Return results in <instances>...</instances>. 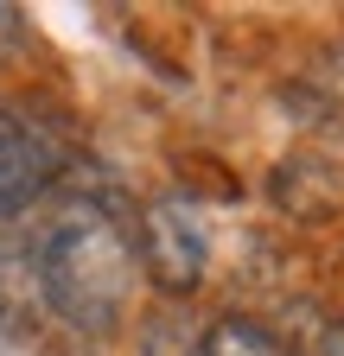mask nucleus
Masks as SVG:
<instances>
[{"label": "nucleus", "instance_id": "1", "mask_svg": "<svg viewBox=\"0 0 344 356\" xmlns=\"http://www.w3.org/2000/svg\"><path fill=\"white\" fill-rule=\"evenodd\" d=\"M134 236L96 197H64L32 236V280L58 318L83 337H109L134 299Z\"/></svg>", "mask_w": 344, "mask_h": 356}, {"label": "nucleus", "instance_id": "2", "mask_svg": "<svg viewBox=\"0 0 344 356\" xmlns=\"http://www.w3.org/2000/svg\"><path fill=\"white\" fill-rule=\"evenodd\" d=\"M134 261L141 274L166 293V299H185L210 261V236H204V216L185 191H166L141 210V236H134Z\"/></svg>", "mask_w": 344, "mask_h": 356}, {"label": "nucleus", "instance_id": "3", "mask_svg": "<svg viewBox=\"0 0 344 356\" xmlns=\"http://www.w3.org/2000/svg\"><path fill=\"white\" fill-rule=\"evenodd\" d=\"M64 165V147L52 134H38L19 108L0 102V216H19L52 191V178Z\"/></svg>", "mask_w": 344, "mask_h": 356}, {"label": "nucleus", "instance_id": "4", "mask_svg": "<svg viewBox=\"0 0 344 356\" xmlns=\"http://www.w3.org/2000/svg\"><path fill=\"white\" fill-rule=\"evenodd\" d=\"M141 356H204V325L179 299H166L141 318Z\"/></svg>", "mask_w": 344, "mask_h": 356}, {"label": "nucleus", "instance_id": "5", "mask_svg": "<svg viewBox=\"0 0 344 356\" xmlns=\"http://www.w3.org/2000/svg\"><path fill=\"white\" fill-rule=\"evenodd\" d=\"M204 356H293V350L255 318H217L204 325Z\"/></svg>", "mask_w": 344, "mask_h": 356}, {"label": "nucleus", "instance_id": "6", "mask_svg": "<svg viewBox=\"0 0 344 356\" xmlns=\"http://www.w3.org/2000/svg\"><path fill=\"white\" fill-rule=\"evenodd\" d=\"M13 51H19V13L0 7V58H13Z\"/></svg>", "mask_w": 344, "mask_h": 356}, {"label": "nucleus", "instance_id": "7", "mask_svg": "<svg viewBox=\"0 0 344 356\" xmlns=\"http://www.w3.org/2000/svg\"><path fill=\"white\" fill-rule=\"evenodd\" d=\"M319 356H344V318H338V325H325V337H319Z\"/></svg>", "mask_w": 344, "mask_h": 356}]
</instances>
